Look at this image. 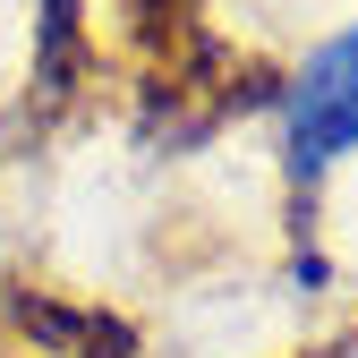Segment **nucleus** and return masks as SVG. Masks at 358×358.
Listing matches in <instances>:
<instances>
[{
    "label": "nucleus",
    "mask_w": 358,
    "mask_h": 358,
    "mask_svg": "<svg viewBox=\"0 0 358 358\" xmlns=\"http://www.w3.org/2000/svg\"><path fill=\"white\" fill-rule=\"evenodd\" d=\"M282 137H290V171L299 179H324L341 154H358V26L324 34L316 52L290 69Z\"/></svg>",
    "instance_id": "f257e3e1"
}]
</instances>
